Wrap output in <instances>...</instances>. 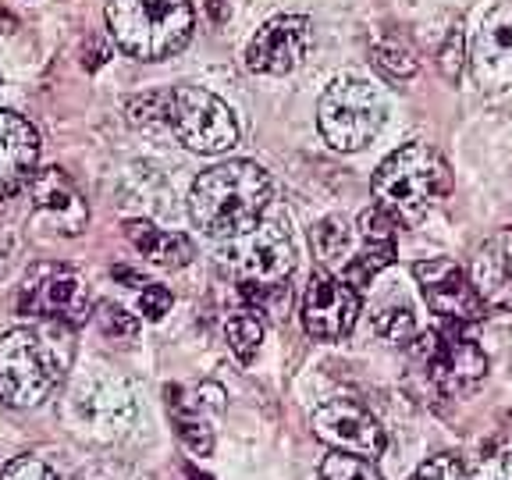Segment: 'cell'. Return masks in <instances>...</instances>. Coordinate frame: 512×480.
I'll return each instance as SVG.
<instances>
[{"label": "cell", "instance_id": "1", "mask_svg": "<svg viewBox=\"0 0 512 480\" xmlns=\"http://www.w3.org/2000/svg\"><path fill=\"white\" fill-rule=\"evenodd\" d=\"M271 203V175L256 160H228L203 171L189 189V217L210 239L249 232Z\"/></svg>", "mask_w": 512, "mask_h": 480}, {"label": "cell", "instance_id": "2", "mask_svg": "<svg viewBox=\"0 0 512 480\" xmlns=\"http://www.w3.org/2000/svg\"><path fill=\"white\" fill-rule=\"evenodd\" d=\"M64 328L72 324L47 320L40 328H15L0 338V402L11 409L40 406L61 384L75 352Z\"/></svg>", "mask_w": 512, "mask_h": 480}, {"label": "cell", "instance_id": "3", "mask_svg": "<svg viewBox=\"0 0 512 480\" xmlns=\"http://www.w3.org/2000/svg\"><path fill=\"white\" fill-rule=\"evenodd\" d=\"M452 189V175L438 150L427 143H409L381 160L374 175V203L395 224L424 221Z\"/></svg>", "mask_w": 512, "mask_h": 480}, {"label": "cell", "instance_id": "4", "mask_svg": "<svg viewBox=\"0 0 512 480\" xmlns=\"http://www.w3.org/2000/svg\"><path fill=\"white\" fill-rule=\"evenodd\" d=\"M192 15L189 0H111L107 4V29L125 54L160 61L189 43Z\"/></svg>", "mask_w": 512, "mask_h": 480}, {"label": "cell", "instance_id": "5", "mask_svg": "<svg viewBox=\"0 0 512 480\" xmlns=\"http://www.w3.org/2000/svg\"><path fill=\"white\" fill-rule=\"evenodd\" d=\"M384 114H388V104L381 89L363 79H338L320 96L317 128L331 150L356 153L381 136Z\"/></svg>", "mask_w": 512, "mask_h": 480}, {"label": "cell", "instance_id": "6", "mask_svg": "<svg viewBox=\"0 0 512 480\" xmlns=\"http://www.w3.org/2000/svg\"><path fill=\"white\" fill-rule=\"evenodd\" d=\"M221 256L242 281V288H281L296 267V246L281 217H271V221L260 217L249 232L228 239Z\"/></svg>", "mask_w": 512, "mask_h": 480}, {"label": "cell", "instance_id": "7", "mask_svg": "<svg viewBox=\"0 0 512 480\" xmlns=\"http://www.w3.org/2000/svg\"><path fill=\"white\" fill-rule=\"evenodd\" d=\"M168 128L196 153H224L239 143L232 107L203 86L168 89Z\"/></svg>", "mask_w": 512, "mask_h": 480}, {"label": "cell", "instance_id": "8", "mask_svg": "<svg viewBox=\"0 0 512 480\" xmlns=\"http://www.w3.org/2000/svg\"><path fill=\"white\" fill-rule=\"evenodd\" d=\"M413 352L416 360L424 363V374L431 377V384L448 399L477 392L480 381L488 377V356L473 338L459 335V324L448 331L420 335Z\"/></svg>", "mask_w": 512, "mask_h": 480}, {"label": "cell", "instance_id": "9", "mask_svg": "<svg viewBox=\"0 0 512 480\" xmlns=\"http://www.w3.org/2000/svg\"><path fill=\"white\" fill-rule=\"evenodd\" d=\"M89 288L79 271L64 264H36L25 274L18 310L57 324H82L89 317Z\"/></svg>", "mask_w": 512, "mask_h": 480}, {"label": "cell", "instance_id": "10", "mask_svg": "<svg viewBox=\"0 0 512 480\" xmlns=\"http://www.w3.org/2000/svg\"><path fill=\"white\" fill-rule=\"evenodd\" d=\"M313 434L324 445L363 459H377L388 448V434L377 424V416L352 399H331L313 409Z\"/></svg>", "mask_w": 512, "mask_h": 480}, {"label": "cell", "instance_id": "11", "mask_svg": "<svg viewBox=\"0 0 512 480\" xmlns=\"http://www.w3.org/2000/svg\"><path fill=\"white\" fill-rule=\"evenodd\" d=\"M470 72L473 82L488 93L512 86V0H502L480 18L470 43Z\"/></svg>", "mask_w": 512, "mask_h": 480}, {"label": "cell", "instance_id": "12", "mask_svg": "<svg viewBox=\"0 0 512 480\" xmlns=\"http://www.w3.org/2000/svg\"><path fill=\"white\" fill-rule=\"evenodd\" d=\"M313 43V25L303 15H281L256 29L246 47V68L260 75H285L299 68Z\"/></svg>", "mask_w": 512, "mask_h": 480}, {"label": "cell", "instance_id": "13", "mask_svg": "<svg viewBox=\"0 0 512 480\" xmlns=\"http://www.w3.org/2000/svg\"><path fill=\"white\" fill-rule=\"evenodd\" d=\"M360 317V292L338 274H317L303 296V328L320 342L349 335Z\"/></svg>", "mask_w": 512, "mask_h": 480}, {"label": "cell", "instance_id": "14", "mask_svg": "<svg viewBox=\"0 0 512 480\" xmlns=\"http://www.w3.org/2000/svg\"><path fill=\"white\" fill-rule=\"evenodd\" d=\"M420 292H424L427 306L438 317L456 320V324H473L484 317V299H480L473 278H466L463 267H456L452 260H420L413 267Z\"/></svg>", "mask_w": 512, "mask_h": 480}, {"label": "cell", "instance_id": "15", "mask_svg": "<svg viewBox=\"0 0 512 480\" xmlns=\"http://www.w3.org/2000/svg\"><path fill=\"white\" fill-rule=\"evenodd\" d=\"M29 203L32 214L43 224H50L57 235H82L89 224V203L79 192V185L64 175L61 168L36 171L29 182Z\"/></svg>", "mask_w": 512, "mask_h": 480}, {"label": "cell", "instance_id": "16", "mask_svg": "<svg viewBox=\"0 0 512 480\" xmlns=\"http://www.w3.org/2000/svg\"><path fill=\"white\" fill-rule=\"evenodd\" d=\"M72 406L82 420V431L96 434V438H104V441L125 434L128 424H132V416H136L132 392H128L121 381H111V377L82 381L79 388H75Z\"/></svg>", "mask_w": 512, "mask_h": 480}, {"label": "cell", "instance_id": "17", "mask_svg": "<svg viewBox=\"0 0 512 480\" xmlns=\"http://www.w3.org/2000/svg\"><path fill=\"white\" fill-rule=\"evenodd\" d=\"M40 171V132L15 111H0V203L29 189Z\"/></svg>", "mask_w": 512, "mask_h": 480}, {"label": "cell", "instance_id": "18", "mask_svg": "<svg viewBox=\"0 0 512 480\" xmlns=\"http://www.w3.org/2000/svg\"><path fill=\"white\" fill-rule=\"evenodd\" d=\"M221 406H224V392L217 384L168 388V409H171V416H175V427L196 456H210V448H214L210 416L221 413Z\"/></svg>", "mask_w": 512, "mask_h": 480}, {"label": "cell", "instance_id": "19", "mask_svg": "<svg viewBox=\"0 0 512 480\" xmlns=\"http://www.w3.org/2000/svg\"><path fill=\"white\" fill-rule=\"evenodd\" d=\"M395 228H399V224L384 214L377 203L370 210H363L360 214V249L345 260L338 278L349 281L356 292H360L363 285H370V278L395 260Z\"/></svg>", "mask_w": 512, "mask_h": 480}, {"label": "cell", "instance_id": "20", "mask_svg": "<svg viewBox=\"0 0 512 480\" xmlns=\"http://www.w3.org/2000/svg\"><path fill=\"white\" fill-rule=\"evenodd\" d=\"M473 285L480 299L498 310H512V228L491 235L473 256Z\"/></svg>", "mask_w": 512, "mask_h": 480}, {"label": "cell", "instance_id": "21", "mask_svg": "<svg viewBox=\"0 0 512 480\" xmlns=\"http://www.w3.org/2000/svg\"><path fill=\"white\" fill-rule=\"evenodd\" d=\"M125 235L139 253L150 256L153 264H160V267H185L192 256H196V249H192V242L185 239V235L160 232L150 221H128Z\"/></svg>", "mask_w": 512, "mask_h": 480}, {"label": "cell", "instance_id": "22", "mask_svg": "<svg viewBox=\"0 0 512 480\" xmlns=\"http://www.w3.org/2000/svg\"><path fill=\"white\" fill-rule=\"evenodd\" d=\"M466 480H512V434L484 441L466 463Z\"/></svg>", "mask_w": 512, "mask_h": 480}, {"label": "cell", "instance_id": "23", "mask_svg": "<svg viewBox=\"0 0 512 480\" xmlns=\"http://www.w3.org/2000/svg\"><path fill=\"white\" fill-rule=\"evenodd\" d=\"M370 57H374V64L388 79H409V75H416V68H420L416 50L409 47L402 36H384V40H377Z\"/></svg>", "mask_w": 512, "mask_h": 480}, {"label": "cell", "instance_id": "24", "mask_svg": "<svg viewBox=\"0 0 512 480\" xmlns=\"http://www.w3.org/2000/svg\"><path fill=\"white\" fill-rule=\"evenodd\" d=\"M224 338H228V349H232L242 363H249L256 352H260V342H264V320L253 310L235 313V317L224 324Z\"/></svg>", "mask_w": 512, "mask_h": 480}, {"label": "cell", "instance_id": "25", "mask_svg": "<svg viewBox=\"0 0 512 480\" xmlns=\"http://www.w3.org/2000/svg\"><path fill=\"white\" fill-rule=\"evenodd\" d=\"M313 246H317L320 260L324 264H342L352 256V235H349V224L338 221V217H328V221H320L313 228Z\"/></svg>", "mask_w": 512, "mask_h": 480}, {"label": "cell", "instance_id": "26", "mask_svg": "<svg viewBox=\"0 0 512 480\" xmlns=\"http://www.w3.org/2000/svg\"><path fill=\"white\" fill-rule=\"evenodd\" d=\"M320 480H384L377 473L374 459L352 456V452H331L324 463H320Z\"/></svg>", "mask_w": 512, "mask_h": 480}, {"label": "cell", "instance_id": "27", "mask_svg": "<svg viewBox=\"0 0 512 480\" xmlns=\"http://www.w3.org/2000/svg\"><path fill=\"white\" fill-rule=\"evenodd\" d=\"M374 331L384 338V342H409L416 338V320H413V310L406 303L402 306H381L374 313Z\"/></svg>", "mask_w": 512, "mask_h": 480}, {"label": "cell", "instance_id": "28", "mask_svg": "<svg viewBox=\"0 0 512 480\" xmlns=\"http://www.w3.org/2000/svg\"><path fill=\"white\" fill-rule=\"evenodd\" d=\"M0 480H68V477L40 456H18L0 470Z\"/></svg>", "mask_w": 512, "mask_h": 480}, {"label": "cell", "instance_id": "29", "mask_svg": "<svg viewBox=\"0 0 512 480\" xmlns=\"http://www.w3.org/2000/svg\"><path fill=\"white\" fill-rule=\"evenodd\" d=\"M409 480H466V463L452 452H441V456H431L427 463L416 466Z\"/></svg>", "mask_w": 512, "mask_h": 480}, {"label": "cell", "instance_id": "30", "mask_svg": "<svg viewBox=\"0 0 512 480\" xmlns=\"http://www.w3.org/2000/svg\"><path fill=\"white\" fill-rule=\"evenodd\" d=\"M96 320H100V328H104V335H111L114 342H118V338H136V335H139V320L132 317L128 310H121V306H114V303H104V306H100Z\"/></svg>", "mask_w": 512, "mask_h": 480}, {"label": "cell", "instance_id": "31", "mask_svg": "<svg viewBox=\"0 0 512 480\" xmlns=\"http://www.w3.org/2000/svg\"><path fill=\"white\" fill-rule=\"evenodd\" d=\"M466 40H463V29H452L448 32V40H445V47L438 50V68H441V75H445L448 82H456L459 79V72H463V61H466Z\"/></svg>", "mask_w": 512, "mask_h": 480}, {"label": "cell", "instance_id": "32", "mask_svg": "<svg viewBox=\"0 0 512 480\" xmlns=\"http://www.w3.org/2000/svg\"><path fill=\"white\" fill-rule=\"evenodd\" d=\"M171 303H175V296L164 285H146L139 292V310H143L146 320H160L164 313H171Z\"/></svg>", "mask_w": 512, "mask_h": 480}]
</instances>
